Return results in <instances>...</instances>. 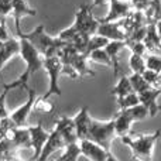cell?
Listing matches in <instances>:
<instances>
[{
	"instance_id": "cell-16",
	"label": "cell",
	"mask_w": 161,
	"mask_h": 161,
	"mask_svg": "<svg viewBox=\"0 0 161 161\" xmlns=\"http://www.w3.org/2000/svg\"><path fill=\"white\" fill-rule=\"evenodd\" d=\"M37 10L33 8L30 4L27 3V0H13V19H14V25H16V33L21 31L20 27V21L21 19L27 16H36Z\"/></svg>"
},
{
	"instance_id": "cell-30",
	"label": "cell",
	"mask_w": 161,
	"mask_h": 161,
	"mask_svg": "<svg viewBox=\"0 0 161 161\" xmlns=\"http://www.w3.org/2000/svg\"><path fill=\"white\" fill-rule=\"evenodd\" d=\"M126 47L130 48V51L133 54H137V55L144 57L147 54V48H146V44L143 41H133V40H126Z\"/></svg>"
},
{
	"instance_id": "cell-31",
	"label": "cell",
	"mask_w": 161,
	"mask_h": 161,
	"mask_svg": "<svg viewBox=\"0 0 161 161\" xmlns=\"http://www.w3.org/2000/svg\"><path fill=\"white\" fill-rule=\"evenodd\" d=\"M13 14V0H0V21H6Z\"/></svg>"
},
{
	"instance_id": "cell-38",
	"label": "cell",
	"mask_w": 161,
	"mask_h": 161,
	"mask_svg": "<svg viewBox=\"0 0 161 161\" xmlns=\"http://www.w3.org/2000/svg\"><path fill=\"white\" fill-rule=\"evenodd\" d=\"M7 161H16V160H10V158H8V160H7Z\"/></svg>"
},
{
	"instance_id": "cell-15",
	"label": "cell",
	"mask_w": 161,
	"mask_h": 161,
	"mask_svg": "<svg viewBox=\"0 0 161 161\" xmlns=\"http://www.w3.org/2000/svg\"><path fill=\"white\" fill-rule=\"evenodd\" d=\"M161 95V91L160 89H148V91L143 92V93L139 95V99H140V103L144 106L146 109L148 110V116L150 117H156L160 112V105L157 103V99Z\"/></svg>"
},
{
	"instance_id": "cell-37",
	"label": "cell",
	"mask_w": 161,
	"mask_h": 161,
	"mask_svg": "<svg viewBox=\"0 0 161 161\" xmlns=\"http://www.w3.org/2000/svg\"><path fill=\"white\" fill-rule=\"evenodd\" d=\"M3 45H4V42H3V41H0V50H2V48H3Z\"/></svg>"
},
{
	"instance_id": "cell-4",
	"label": "cell",
	"mask_w": 161,
	"mask_h": 161,
	"mask_svg": "<svg viewBox=\"0 0 161 161\" xmlns=\"http://www.w3.org/2000/svg\"><path fill=\"white\" fill-rule=\"evenodd\" d=\"M161 136V130L148 134H129L122 137V143L130 148L134 158L139 161H153V150Z\"/></svg>"
},
{
	"instance_id": "cell-33",
	"label": "cell",
	"mask_w": 161,
	"mask_h": 161,
	"mask_svg": "<svg viewBox=\"0 0 161 161\" xmlns=\"http://www.w3.org/2000/svg\"><path fill=\"white\" fill-rule=\"evenodd\" d=\"M8 40H10V36H8V31H7V23L0 21V41L6 42Z\"/></svg>"
},
{
	"instance_id": "cell-34",
	"label": "cell",
	"mask_w": 161,
	"mask_h": 161,
	"mask_svg": "<svg viewBox=\"0 0 161 161\" xmlns=\"http://www.w3.org/2000/svg\"><path fill=\"white\" fill-rule=\"evenodd\" d=\"M109 0H93L92 2V7H96V6H102V4H105V3H108Z\"/></svg>"
},
{
	"instance_id": "cell-21",
	"label": "cell",
	"mask_w": 161,
	"mask_h": 161,
	"mask_svg": "<svg viewBox=\"0 0 161 161\" xmlns=\"http://www.w3.org/2000/svg\"><path fill=\"white\" fill-rule=\"evenodd\" d=\"M131 92H133V88H131V83H130L129 76L122 75L119 79V82H117L116 85H114V88L112 89L110 93L116 97H123V96H126V95L131 93Z\"/></svg>"
},
{
	"instance_id": "cell-26",
	"label": "cell",
	"mask_w": 161,
	"mask_h": 161,
	"mask_svg": "<svg viewBox=\"0 0 161 161\" xmlns=\"http://www.w3.org/2000/svg\"><path fill=\"white\" fill-rule=\"evenodd\" d=\"M33 110H36L37 113H51L54 110V103L50 99H44L41 96L40 99L36 100Z\"/></svg>"
},
{
	"instance_id": "cell-6",
	"label": "cell",
	"mask_w": 161,
	"mask_h": 161,
	"mask_svg": "<svg viewBox=\"0 0 161 161\" xmlns=\"http://www.w3.org/2000/svg\"><path fill=\"white\" fill-rule=\"evenodd\" d=\"M44 69L47 71L50 83H48V91L42 95L44 99H50L53 95L61 96L62 92L59 89V76L62 75V62L59 57H50L44 58Z\"/></svg>"
},
{
	"instance_id": "cell-14",
	"label": "cell",
	"mask_w": 161,
	"mask_h": 161,
	"mask_svg": "<svg viewBox=\"0 0 161 161\" xmlns=\"http://www.w3.org/2000/svg\"><path fill=\"white\" fill-rule=\"evenodd\" d=\"M74 119V125H75V130H76V136H78V140L82 142V140L88 139V131H89V125H91L92 117L89 116V108L88 106H83L80 108V110L75 114Z\"/></svg>"
},
{
	"instance_id": "cell-11",
	"label": "cell",
	"mask_w": 161,
	"mask_h": 161,
	"mask_svg": "<svg viewBox=\"0 0 161 161\" xmlns=\"http://www.w3.org/2000/svg\"><path fill=\"white\" fill-rule=\"evenodd\" d=\"M54 129L59 131V134L62 136L64 142L68 144H74V143H79L78 136H76V130H75V125H74V119L68 116H59L58 120L55 122Z\"/></svg>"
},
{
	"instance_id": "cell-35",
	"label": "cell",
	"mask_w": 161,
	"mask_h": 161,
	"mask_svg": "<svg viewBox=\"0 0 161 161\" xmlns=\"http://www.w3.org/2000/svg\"><path fill=\"white\" fill-rule=\"evenodd\" d=\"M156 27H157V34H158V38H160V42H161V20L156 23Z\"/></svg>"
},
{
	"instance_id": "cell-32",
	"label": "cell",
	"mask_w": 161,
	"mask_h": 161,
	"mask_svg": "<svg viewBox=\"0 0 161 161\" xmlns=\"http://www.w3.org/2000/svg\"><path fill=\"white\" fill-rule=\"evenodd\" d=\"M8 92H10V91H7V89H3V92L0 93V120L6 119V117L10 116V114H8L7 108H6V97H7Z\"/></svg>"
},
{
	"instance_id": "cell-27",
	"label": "cell",
	"mask_w": 161,
	"mask_h": 161,
	"mask_svg": "<svg viewBox=\"0 0 161 161\" xmlns=\"http://www.w3.org/2000/svg\"><path fill=\"white\" fill-rule=\"evenodd\" d=\"M144 59H146L147 69H151L154 72L161 74V57L156 55V54H146Z\"/></svg>"
},
{
	"instance_id": "cell-25",
	"label": "cell",
	"mask_w": 161,
	"mask_h": 161,
	"mask_svg": "<svg viewBox=\"0 0 161 161\" xmlns=\"http://www.w3.org/2000/svg\"><path fill=\"white\" fill-rule=\"evenodd\" d=\"M79 156H82L80 146H79V143H74V144H68L64 148V154L59 157V160L61 161H78Z\"/></svg>"
},
{
	"instance_id": "cell-10",
	"label": "cell",
	"mask_w": 161,
	"mask_h": 161,
	"mask_svg": "<svg viewBox=\"0 0 161 161\" xmlns=\"http://www.w3.org/2000/svg\"><path fill=\"white\" fill-rule=\"evenodd\" d=\"M96 34L108 38L109 41H126L127 40V36L122 27V20L113 23H100Z\"/></svg>"
},
{
	"instance_id": "cell-7",
	"label": "cell",
	"mask_w": 161,
	"mask_h": 161,
	"mask_svg": "<svg viewBox=\"0 0 161 161\" xmlns=\"http://www.w3.org/2000/svg\"><path fill=\"white\" fill-rule=\"evenodd\" d=\"M25 92L28 93L27 102L23 103V105L20 106L19 109H16L13 113H10V119L13 120V123L17 126V127H27V119H28V116H30L31 110H33V108H34V103H36V100H37L36 91H34V89L28 88Z\"/></svg>"
},
{
	"instance_id": "cell-1",
	"label": "cell",
	"mask_w": 161,
	"mask_h": 161,
	"mask_svg": "<svg viewBox=\"0 0 161 161\" xmlns=\"http://www.w3.org/2000/svg\"><path fill=\"white\" fill-rule=\"evenodd\" d=\"M92 6L80 4L79 10L75 13V21L71 27H68L67 30L61 31L58 34V38L61 41H64L65 44H71L76 37L82 36L86 38H91L92 36H95L100 25L99 19H95L92 14Z\"/></svg>"
},
{
	"instance_id": "cell-24",
	"label": "cell",
	"mask_w": 161,
	"mask_h": 161,
	"mask_svg": "<svg viewBox=\"0 0 161 161\" xmlns=\"http://www.w3.org/2000/svg\"><path fill=\"white\" fill-rule=\"evenodd\" d=\"M140 105V99L139 95L131 92V93L126 95L123 97H117V106H119V110H127L130 108H134V106Z\"/></svg>"
},
{
	"instance_id": "cell-22",
	"label": "cell",
	"mask_w": 161,
	"mask_h": 161,
	"mask_svg": "<svg viewBox=\"0 0 161 161\" xmlns=\"http://www.w3.org/2000/svg\"><path fill=\"white\" fill-rule=\"evenodd\" d=\"M129 79H130L133 92L134 93H137V95H140V93H143V92L151 89V85L144 78H143V75H139V74H131V75L129 76Z\"/></svg>"
},
{
	"instance_id": "cell-20",
	"label": "cell",
	"mask_w": 161,
	"mask_h": 161,
	"mask_svg": "<svg viewBox=\"0 0 161 161\" xmlns=\"http://www.w3.org/2000/svg\"><path fill=\"white\" fill-rule=\"evenodd\" d=\"M109 42H110V41H109L108 38H105V37H102V36H97V34H95V36H92L91 38H89L88 45H86V50H85V53H83V55L88 58V57L91 55L93 51L105 50L106 45H108Z\"/></svg>"
},
{
	"instance_id": "cell-23",
	"label": "cell",
	"mask_w": 161,
	"mask_h": 161,
	"mask_svg": "<svg viewBox=\"0 0 161 161\" xmlns=\"http://www.w3.org/2000/svg\"><path fill=\"white\" fill-rule=\"evenodd\" d=\"M129 67H130L131 72L139 74V75H143V72L147 69L144 57L137 55V54H131L130 55V58H129Z\"/></svg>"
},
{
	"instance_id": "cell-3",
	"label": "cell",
	"mask_w": 161,
	"mask_h": 161,
	"mask_svg": "<svg viewBox=\"0 0 161 161\" xmlns=\"http://www.w3.org/2000/svg\"><path fill=\"white\" fill-rule=\"evenodd\" d=\"M17 36L21 38L27 40L44 58H50V57H59L62 47L65 45L64 41L58 38V37H51L45 33L44 24H38L36 27V30H33L31 33L24 34L23 31H19Z\"/></svg>"
},
{
	"instance_id": "cell-9",
	"label": "cell",
	"mask_w": 161,
	"mask_h": 161,
	"mask_svg": "<svg viewBox=\"0 0 161 161\" xmlns=\"http://www.w3.org/2000/svg\"><path fill=\"white\" fill-rule=\"evenodd\" d=\"M28 133H30V140H31V147L34 148V156L28 161H37V158L41 154V150L44 144L47 143L48 137H50V131H47L42 127L41 123L36 126H28Z\"/></svg>"
},
{
	"instance_id": "cell-28",
	"label": "cell",
	"mask_w": 161,
	"mask_h": 161,
	"mask_svg": "<svg viewBox=\"0 0 161 161\" xmlns=\"http://www.w3.org/2000/svg\"><path fill=\"white\" fill-rule=\"evenodd\" d=\"M88 58L92 59L93 62H97V64H103V65H106V67H112V61H110V58H109L108 53H106L105 50L93 51Z\"/></svg>"
},
{
	"instance_id": "cell-2",
	"label": "cell",
	"mask_w": 161,
	"mask_h": 161,
	"mask_svg": "<svg viewBox=\"0 0 161 161\" xmlns=\"http://www.w3.org/2000/svg\"><path fill=\"white\" fill-rule=\"evenodd\" d=\"M19 40H20V57H21L23 61L25 62V69L14 82L8 83V85L7 83L3 85L4 89H7V91H13V89H16V88H21V89H24V91H27V89L30 88V86H28L30 78L37 71L44 68V57H42L27 40L21 38V37H19Z\"/></svg>"
},
{
	"instance_id": "cell-36",
	"label": "cell",
	"mask_w": 161,
	"mask_h": 161,
	"mask_svg": "<svg viewBox=\"0 0 161 161\" xmlns=\"http://www.w3.org/2000/svg\"><path fill=\"white\" fill-rule=\"evenodd\" d=\"M106 161H117V158L112 153H109V156H108V158H106Z\"/></svg>"
},
{
	"instance_id": "cell-12",
	"label": "cell",
	"mask_w": 161,
	"mask_h": 161,
	"mask_svg": "<svg viewBox=\"0 0 161 161\" xmlns=\"http://www.w3.org/2000/svg\"><path fill=\"white\" fill-rule=\"evenodd\" d=\"M67 147V143L64 142L62 136L59 134V131L57 129H54L53 131H50V137H48L47 143L44 144L41 150V154L40 157L37 158V161H47L48 157L51 156L53 153H55L57 150H61V148Z\"/></svg>"
},
{
	"instance_id": "cell-19",
	"label": "cell",
	"mask_w": 161,
	"mask_h": 161,
	"mask_svg": "<svg viewBox=\"0 0 161 161\" xmlns=\"http://www.w3.org/2000/svg\"><path fill=\"white\" fill-rule=\"evenodd\" d=\"M126 47V41H110L106 45L105 51L108 53L109 58L112 61V68H113V74L119 75L120 72V64H119V54L123 48Z\"/></svg>"
},
{
	"instance_id": "cell-17",
	"label": "cell",
	"mask_w": 161,
	"mask_h": 161,
	"mask_svg": "<svg viewBox=\"0 0 161 161\" xmlns=\"http://www.w3.org/2000/svg\"><path fill=\"white\" fill-rule=\"evenodd\" d=\"M114 122V131H116L117 137H125L130 134L131 130V123H133V119L129 114L127 110H119V113L113 117Z\"/></svg>"
},
{
	"instance_id": "cell-29",
	"label": "cell",
	"mask_w": 161,
	"mask_h": 161,
	"mask_svg": "<svg viewBox=\"0 0 161 161\" xmlns=\"http://www.w3.org/2000/svg\"><path fill=\"white\" fill-rule=\"evenodd\" d=\"M129 114L131 116V119H133V122H139V120H144L146 117L148 116V110L144 108V106L140 103V105L134 106V108H130L127 109Z\"/></svg>"
},
{
	"instance_id": "cell-18",
	"label": "cell",
	"mask_w": 161,
	"mask_h": 161,
	"mask_svg": "<svg viewBox=\"0 0 161 161\" xmlns=\"http://www.w3.org/2000/svg\"><path fill=\"white\" fill-rule=\"evenodd\" d=\"M17 54H20V40L10 38L8 41H6L3 48L0 50V72L4 68V65Z\"/></svg>"
},
{
	"instance_id": "cell-13",
	"label": "cell",
	"mask_w": 161,
	"mask_h": 161,
	"mask_svg": "<svg viewBox=\"0 0 161 161\" xmlns=\"http://www.w3.org/2000/svg\"><path fill=\"white\" fill-rule=\"evenodd\" d=\"M79 146L82 156H85L91 161H106L109 153H110V150H105L103 147H100L99 144L91 142V140H82L79 142Z\"/></svg>"
},
{
	"instance_id": "cell-5",
	"label": "cell",
	"mask_w": 161,
	"mask_h": 161,
	"mask_svg": "<svg viewBox=\"0 0 161 161\" xmlns=\"http://www.w3.org/2000/svg\"><path fill=\"white\" fill-rule=\"evenodd\" d=\"M116 137V131H114V122L113 119L110 122H99V120H91L88 131V139L91 142L99 144L105 150H110V144L113 139Z\"/></svg>"
},
{
	"instance_id": "cell-8",
	"label": "cell",
	"mask_w": 161,
	"mask_h": 161,
	"mask_svg": "<svg viewBox=\"0 0 161 161\" xmlns=\"http://www.w3.org/2000/svg\"><path fill=\"white\" fill-rule=\"evenodd\" d=\"M131 3L123 2V0H109V11L103 19H99L100 23H113L123 20L130 16L131 13Z\"/></svg>"
}]
</instances>
